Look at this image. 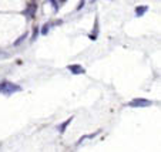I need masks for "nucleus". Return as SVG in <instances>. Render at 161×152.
<instances>
[{
  "instance_id": "nucleus-3",
  "label": "nucleus",
  "mask_w": 161,
  "mask_h": 152,
  "mask_svg": "<svg viewBox=\"0 0 161 152\" xmlns=\"http://www.w3.org/2000/svg\"><path fill=\"white\" fill-rule=\"evenodd\" d=\"M69 70H70L73 74H84V73H86V70L81 67V66H79V64H74V66H69Z\"/></svg>"
},
{
  "instance_id": "nucleus-1",
  "label": "nucleus",
  "mask_w": 161,
  "mask_h": 152,
  "mask_svg": "<svg viewBox=\"0 0 161 152\" xmlns=\"http://www.w3.org/2000/svg\"><path fill=\"white\" fill-rule=\"evenodd\" d=\"M20 87L17 84H13L10 81H2L0 82V94H14L20 91Z\"/></svg>"
},
{
  "instance_id": "nucleus-6",
  "label": "nucleus",
  "mask_w": 161,
  "mask_h": 152,
  "mask_svg": "<svg viewBox=\"0 0 161 152\" xmlns=\"http://www.w3.org/2000/svg\"><path fill=\"white\" fill-rule=\"evenodd\" d=\"M34 12H36V4L31 3L30 7H27V10H26V14H27L29 17H33V16H34Z\"/></svg>"
},
{
  "instance_id": "nucleus-4",
  "label": "nucleus",
  "mask_w": 161,
  "mask_h": 152,
  "mask_svg": "<svg viewBox=\"0 0 161 152\" xmlns=\"http://www.w3.org/2000/svg\"><path fill=\"white\" fill-rule=\"evenodd\" d=\"M147 10H148V7H147V6H138L136 9V16H137V17H141L143 14H146Z\"/></svg>"
},
{
  "instance_id": "nucleus-9",
  "label": "nucleus",
  "mask_w": 161,
  "mask_h": 152,
  "mask_svg": "<svg viewBox=\"0 0 161 152\" xmlns=\"http://www.w3.org/2000/svg\"><path fill=\"white\" fill-rule=\"evenodd\" d=\"M64 2H66V0H60V3H64Z\"/></svg>"
},
{
  "instance_id": "nucleus-5",
  "label": "nucleus",
  "mask_w": 161,
  "mask_h": 152,
  "mask_svg": "<svg viewBox=\"0 0 161 152\" xmlns=\"http://www.w3.org/2000/svg\"><path fill=\"white\" fill-rule=\"evenodd\" d=\"M73 121V117H70V118L67 119L66 122H64V124H61V125H58V132H64L66 131V128H67V125L70 124V122Z\"/></svg>"
},
{
  "instance_id": "nucleus-8",
  "label": "nucleus",
  "mask_w": 161,
  "mask_h": 152,
  "mask_svg": "<svg viewBox=\"0 0 161 152\" xmlns=\"http://www.w3.org/2000/svg\"><path fill=\"white\" fill-rule=\"evenodd\" d=\"M49 2L53 4V7H54V10H58V3H57V0H49Z\"/></svg>"
},
{
  "instance_id": "nucleus-7",
  "label": "nucleus",
  "mask_w": 161,
  "mask_h": 152,
  "mask_svg": "<svg viewBox=\"0 0 161 152\" xmlns=\"http://www.w3.org/2000/svg\"><path fill=\"white\" fill-rule=\"evenodd\" d=\"M50 27H52V23H47V24H46L44 27L42 29V34H43V36H46V34L49 33V29Z\"/></svg>"
},
{
  "instance_id": "nucleus-2",
  "label": "nucleus",
  "mask_w": 161,
  "mask_h": 152,
  "mask_svg": "<svg viewBox=\"0 0 161 152\" xmlns=\"http://www.w3.org/2000/svg\"><path fill=\"white\" fill-rule=\"evenodd\" d=\"M130 107H136V108H141V107H150L151 105V101L147 100V98H134L130 101L128 104Z\"/></svg>"
}]
</instances>
